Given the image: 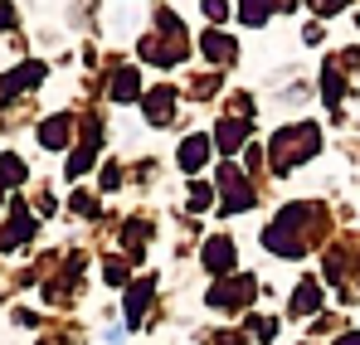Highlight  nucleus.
<instances>
[{
	"instance_id": "nucleus-1",
	"label": "nucleus",
	"mask_w": 360,
	"mask_h": 345,
	"mask_svg": "<svg viewBox=\"0 0 360 345\" xmlns=\"http://www.w3.org/2000/svg\"><path fill=\"white\" fill-rule=\"evenodd\" d=\"M205 161V136H190L185 141V166H200Z\"/></svg>"
}]
</instances>
